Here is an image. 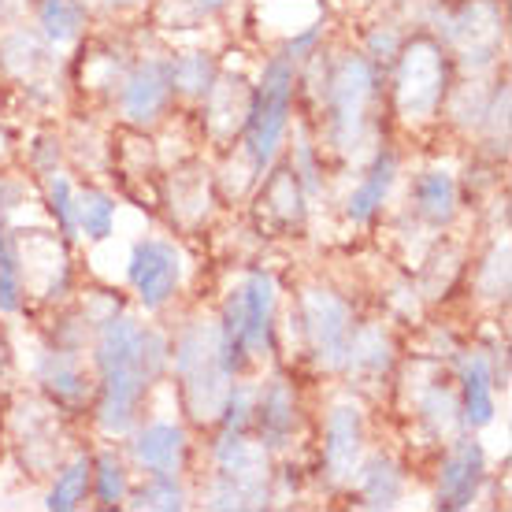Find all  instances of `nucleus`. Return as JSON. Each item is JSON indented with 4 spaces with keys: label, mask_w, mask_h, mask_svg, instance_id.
<instances>
[{
    "label": "nucleus",
    "mask_w": 512,
    "mask_h": 512,
    "mask_svg": "<svg viewBox=\"0 0 512 512\" xmlns=\"http://www.w3.org/2000/svg\"><path fill=\"white\" fill-rule=\"evenodd\" d=\"M86 487H90V461L78 457V461L56 479V487L49 490V509H60V512L75 509L78 501H82V494H86Z\"/></svg>",
    "instance_id": "23"
},
{
    "label": "nucleus",
    "mask_w": 512,
    "mask_h": 512,
    "mask_svg": "<svg viewBox=\"0 0 512 512\" xmlns=\"http://www.w3.org/2000/svg\"><path fill=\"white\" fill-rule=\"evenodd\" d=\"M0 308L15 312L19 308V264H15L12 242L0 234Z\"/></svg>",
    "instance_id": "26"
},
{
    "label": "nucleus",
    "mask_w": 512,
    "mask_h": 512,
    "mask_svg": "<svg viewBox=\"0 0 512 512\" xmlns=\"http://www.w3.org/2000/svg\"><path fill=\"white\" fill-rule=\"evenodd\" d=\"M316 38H320V26H308L301 38H294L290 45H286V56H290V60H297L305 49H312V41H316Z\"/></svg>",
    "instance_id": "30"
},
{
    "label": "nucleus",
    "mask_w": 512,
    "mask_h": 512,
    "mask_svg": "<svg viewBox=\"0 0 512 512\" xmlns=\"http://www.w3.org/2000/svg\"><path fill=\"white\" fill-rule=\"evenodd\" d=\"M375 97V71L368 60L349 56L346 64L338 67L331 86V112H334V141L349 149L357 145L360 127H364V112L368 101Z\"/></svg>",
    "instance_id": "5"
},
{
    "label": "nucleus",
    "mask_w": 512,
    "mask_h": 512,
    "mask_svg": "<svg viewBox=\"0 0 512 512\" xmlns=\"http://www.w3.org/2000/svg\"><path fill=\"white\" fill-rule=\"evenodd\" d=\"M394 175H397V164H394V156L386 153L375 160L372 167V175L360 182L357 190L349 193V201H346V216L349 219H357V223H364V219H372V212L379 205H383V197L390 193V186H394Z\"/></svg>",
    "instance_id": "15"
},
{
    "label": "nucleus",
    "mask_w": 512,
    "mask_h": 512,
    "mask_svg": "<svg viewBox=\"0 0 512 512\" xmlns=\"http://www.w3.org/2000/svg\"><path fill=\"white\" fill-rule=\"evenodd\" d=\"M360 438H364V427H360V412L353 405H338L327 420V468H331L334 479H349L357 472L360 461Z\"/></svg>",
    "instance_id": "12"
},
{
    "label": "nucleus",
    "mask_w": 512,
    "mask_h": 512,
    "mask_svg": "<svg viewBox=\"0 0 512 512\" xmlns=\"http://www.w3.org/2000/svg\"><path fill=\"white\" fill-rule=\"evenodd\" d=\"M305 320H308V338L320 364L338 368L346 364V346H349V308L327 290H312L305 297Z\"/></svg>",
    "instance_id": "6"
},
{
    "label": "nucleus",
    "mask_w": 512,
    "mask_h": 512,
    "mask_svg": "<svg viewBox=\"0 0 512 512\" xmlns=\"http://www.w3.org/2000/svg\"><path fill=\"white\" fill-rule=\"evenodd\" d=\"M461 383H464V416L468 427H487L494 420V383H490V368L483 357H468L461 364Z\"/></svg>",
    "instance_id": "14"
},
{
    "label": "nucleus",
    "mask_w": 512,
    "mask_h": 512,
    "mask_svg": "<svg viewBox=\"0 0 512 512\" xmlns=\"http://www.w3.org/2000/svg\"><path fill=\"white\" fill-rule=\"evenodd\" d=\"M49 201H52V212H56V219H60V227H64L67 234L75 231V201H71V186H67L64 175H52Z\"/></svg>",
    "instance_id": "28"
},
{
    "label": "nucleus",
    "mask_w": 512,
    "mask_h": 512,
    "mask_svg": "<svg viewBox=\"0 0 512 512\" xmlns=\"http://www.w3.org/2000/svg\"><path fill=\"white\" fill-rule=\"evenodd\" d=\"M108 8H130V4H138V0H101Z\"/></svg>",
    "instance_id": "31"
},
{
    "label": "nucleus",
    "mask_w": 512,
    "mask_h": 512,
    "mask_svg": "<svg viewBox=\"0 0 512 512\" xmlns=\"http://www.w3.org/2000/svg\"><path fill=\"white\" fill-rule=\"evenodd\" d=\"M171 86L182 93H205L212 86V60L205 52H186L171 64Z\"/></svg>",
    "instance_id": "24"
},
{
    "label": "nucleus",
    "mask_w": 512,
    "mask_h": 512,
    "mask_svg": "<svg viewBox=\"0 0 512 512\" xmlns=\"http://www.w3.org/2000/svg\"><path fill=\"white\" fill-rule=\"evenodd\" d=\"M182 446H186V438H182L179 427H171V423H153V427H145L134 442V457H138L149 472H175L182 461Z\"/></svg>",
    "instance_id": "13"
},
{
    "label": "nucleus",
    "mask_w": 512,
    "mask_h": 512,
    "mask_svg": "<svg viewBox=\"0 0 512 512\" xmlns=\"http://www.w3.org/2000/svg\"><path fill=\"white\" fill-rule=\"evenodd\" d=\"M260 431H264V442L268 446H282L290 431H294V401H290V390L286 383H271L260 397Z\"/></svg>",
    "instance_id": "16"
},
{
    "label": "nucleus",
    "mask_w": 512,
    "mask_h": 512,
    "mask_svg": "<svg viewBox=\"0 0 512 512\" xmlns=\"http://www.w3.org/2000/svg\"><path fill=\"white\" fill-rule=\"evenodd\" d=\"M483 479V449L479 442H457L449 449L446 464H442V479H438V505L446 509H464L475 498Z\"/></svg>",
    "instance_id": "9"
},
{
    "label": "nucleus",
    "mask_w": 512,
    "mask_h": 512,
    "mask_svg": "<svg viewBox=\"0 0 512 512\" xmlns=\"http://www.w3.org/2000/svg\"><path fill=\"white\" fill-rule=\"evenodd\" d=\"M97 364L104 379L101 427L112 435H123L134 423L145 386L153 383V372L145 368V357H141V327L130 316L104 323L101 342H97Z\"/></svg>",
    "instance_id": "1"
},
{
    "label": "nucleus",
    "mask_w": 512,
    "mask_h": 512,
    "mask_svg": "<svg viewBox=\"0 0 512 512\" xmlns=\"http://www.w3.org/2000/svg\"><path fill=\"white\" fill-rule=\"evenodd\" d=\"M130 282L141 305L160 308L179 286V253L164 242H138L130 253Z\"/></svg>",
    "instance_id": "7"
},
{
    "label": "nucleus",
    "mask_w": 512,
    "mask_h": 512,
    "mask_svg": "<svg viewBox=\"0 0 512 512\" xmlns=\"http://www.w3.org/2000/svg\"><path fill=\"white\" fill-rule=\"evenodd\" d=\"M442 82H446L442 56L431 45H412L405 52V67H401V104H405V112L409 116L431 112L442 97Z\"/></svg>",
    "instance_id": "8"
},
{
    "label": "nucleus",
    "mask_w": 512,
    "mask_h": 512,
    "mask_svg": "<svg viewBox=\"0 0 512 512\" xmlns=\"http://www.w3.org/2000/svg\"><path fill=\"white\" fill-rule=\"evenodd\" d=\"M401 494V475L394 472L390 461H372V468L364 472V501L375 509H390Z\"/></svg>",
    "instance_id": "22"
},
{
    "label": "nucleus",
    "mask_w": 512,
    "mask_h": 512,
    "mask_svg": "<svg viewBox=\"0 0 512 512\" xmlns=\"http://www.w3.org/2000/svg\"><path fill=\"white\" fill-rule=\"evenodd\" d=\"M97 468H101V472H97V494H101L104 505H116V501H123L127 475H123L119 461H112V457H101V464H97Z\"/></svg>",
    "instance_id": "27"
},
{
    "label": "nucleus",
    "mask_w": 512,
    "mask_h": 512,
    "mask_svg": "<svg viewBox=\"0 0 512 512\" xmlns=\"http://www.w3.org/2000/svg\"><path fill=\"white\" fill-rule=\"evenodd\" d=\"M453 205H457V190H453V179L446 171H427L416 182V208L427 223H449Z\"/></svg>",
    "instance_id": "17"
},
{
    "label": "nucleus",
    "mask_w": 512,
    "mask_h": 512,
    "mask_svg": "<svg viewBox=\"0 0 512 512\" xmlns=\"http://www.w3.org/2000/svg\"><path fill=\"white\" fill-rule=\"evenodd\" d=\"M238 297H242V349L245 357H249L253 349H260L268 342L271 312H275V282L264 271H256V275L245 279Z\"/></svg>",
    "instance_id": "11"
},
{
    "label": "nucleus",
    "mask_w": 512,
    "mask_h": 512,
    "mask_svg": "<svg viewBox=\"0 0 512 512\" xmlns=\"http://www.w3.org/2000/svg\"><path fill=\"white\" fill-rule=\"evenodd\" d=\"M82 0H41V26H45V38L52 45H67L78 38L82 30Z\"/></svg>",
    "instance_id": "18"
},
{
    "label": "nucleus",
    "mask_w": 512,
    "mask_h": 512,
    "mask_svg": "<svg viewBox=\"0 0 512 512\" xmlns=\"http://www.w3.org/2000/svg\"><path fill=\"white\" fill-rule=\"evenodd\" d=\"M112 223H116V205H112V197H104V193L90 190L78 197L75 205V227L90 234V238H108L112 234Z\"/></svg>",
    "instance_id": "19"
},
{
    "label": "nucleus",
    "mask_w": 512,
    "mask_h": 512,
    "mask_svg": "<svg viewBox=\"0 0 512 512\" xmlns=\"http://www.w3.org/2000/svg\"><path fill=\"white\" fill-rule=\"evenodd\" d=\"M167 97H171V64L149 60L141 64L123 86V112L134 123H149L164 112Z\"/></svg>",
    "instance_id": "10"
},
{
    "label": "nucleus",
    "mask_w": 512,
    "mask_h": 512,
    "mask_svg": "<svg viewBox=\"0 0 512 512\" xmlns=\"http://www.w3.org/2000/svg\"><path fill=\"white\" fill-rule=\"evenodd\" d=\"M134 505H145V509H182V487L175 483L171 472H156V479L141 490Z\"/></svg>",
    "instance_id": "25"
},
{
    "label": "nucleus",
    "mask_w": 512,
    "mask_h": 512,
    "mask_svg": "<svg viewBox=\"0 0 512 512\" xmlns=\"http://www.w3.org/2000/svg\"><path fill=\"white\" fill-rule=\"evenodd\" d=\"M179 375L186 383V397H190L193 416H216L223 409L227 397V360H223V338L219 327H193L182 334L179 342Z\"/></svg>",
    "instance_id": "2"
},
{
    "label": "nucleus",
    "mask_w": 512,
    "mask_h": 512,
    "mask_svg": "<svg viewBox=\"0 0 512 512\" xmlns=\"http://www.w3.org/2000/svg\"><path fill=\"white\" fill-rule=\"evenodd\" d=\"M41 383L49 386L56 397H67V401H75L82 394V372H78V364L67 353H52L41 364Z\"/></svg>",
    "instance_id": "21"
},
{
    "label": "nucleus",
    "mask_w": 512,
    "mask_h": 512,
    "mask_svg": "<svg viewBox=\"0 0 512 512\" xmlns=\"http://www.w3.org/2000/svg\"><path fill=\"white\" fill-rule=\"evenodd\" d=\"M0 12H4V0H0Z\"/></svg>",
    "instance_id": "32"
},
{
    "label": "nucleus",
    "mask_w": 512,
    "mask_h": 512,
    "mask_svg": "<svg viewBox=\"0 0 512 512\" xmlns=\"http://www.w3.org/2000/svg\"><path fill=\"white\" fill-rule=\"evenodd\" d=\"M219 487L212 494L216 509H253L264 505V479H268V457L264 449L249 446L242 431H231L219 446Z\"/></svg>",
    "instance_id": "4"
},
{
    "label": "nucleus",
    "mask_w": 512,
    "mask_h": 512,
    "mask_svg": "<svg viewBox=\"0 0 512 512\" xmlns=\"http://www.w3.org/2000/svg\"><path fill=\"white\" fill-rule=\"evenodd\" d=\"M346 364L349 368H368V372H383L390 364V349H386L383 331H360L346 346Z\"/></svg>",
    "instance_id": "20"
},
{
    "label": "nucleus",
    "mask_w": 512,
    "mask_h": 512,
    "mask_svg": "<svg viewBox=\"0 0 512 512\" xmlns=\"http://www.w3.org/2000/svg\"><path fill=\"white\" fill-rule=\"evenodd\" d=\"M227 431H242L249 412H253V394L249 390H227Z\"/></svg>",
    "instance_id": "29"
},
{
    "label": "nucleus",
    "mask_w": 512,
    "mask_h": 512,
    "mask_svg": "<svg viewBox=\"0 0 512 512\" xmlns=\"http://www.w3.org/2000/svg\"><path fill=\"white\" fill-rule=\"evenodd\" d=\"M290 97H294V60L275 56L260 75L253 108L245 119V145H249V156H253L256 167H268L275 149H279L286 116H290Z\"/></svg>",
    "instance_id": "3"
}]
</instances>
